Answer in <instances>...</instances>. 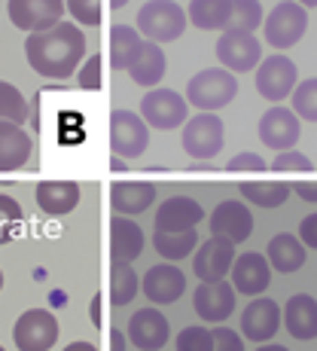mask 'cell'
I'll return each instance as SVG.
<instances>
[{"label":"cell","mask_w":317,"mask_h":351,"mask_svg":"<svg viewBox=\"0 0 317 351\" xmlns=\"http://www.w3.org/2000/svg\"><path fill=\"white\" fill-rule=\"evenodd\" d=\"M28 64L46 80H67L86 58V34L73 22H58L46 31H34L25 40Z\"/></svg>","instance_id":"obj_1"},{"label":"cell","mask_w":317,"mask_h":351,"mask_svg":"<svg viewBox=\"0 0 317 351\" xmlns=\"http://www.w3.org/2000/svg\"><path fill=\"white\" fill-rule=\"evenodd\" d=\"M238 95V80L235 73H229L226 67H207L199 71L186 86V104L199 107L201 113H214L220 107L232 104V98Z\"/></svg>","instance_id":"obj_2"},{"label":"cell","mask_w":317,"mask_h":351,"mask_svg":"<svg viewBox=\"0 0 317 351\" xmlns=\"http://www.w3.org/2000/svg\"><path fill=\"white\" fill-rule=\"evenodd\" d=\"M186 31V12L174 0H150L138 12V34L153 43H171Z\"/></svg>","instance_id":"obj_3"},{"label":"cell","mask_w":317,"mask_h":351,"mask_svg":"<svg viewBox=\"0 0 317 351\" xmlns=\"http://www.w3.org/2000/svg\"><path fill=\"white\" fill-rule=\"evenodd\" d=\"M140 119L150 128L171 132V128H180L190 119V104L174 89H150L140 98Z\"/></svg>","instance_id":"obj_4"},{"label":"cell","mask_w":317,"mask_h":351,"mask_svg":"<svg viewBox=\"0 0 317 351\" xmlns=\"http://www.w3.org/2000/svg\"><path fill=\"white\" fill-rule=\"evenodd\" d=\"M262 22H266V40L281 52L296 46L302 40V34L308 31V10L299 6L296 0H284Z\"/></svg>","instance_id":"obj_5"},{"label":"cell","mask_w":317,"mask_h":351,"mask_svg":"<svg viewBox=\"0 0 317 351\" xmlns=\"http://www.w3.org/2000/svg\"><path fill=\"white\" fill-rule=\"evenodd\" d=\"M150 144V128L131 110H113L110 113V153L119 159H138L144 156Z\"/></svg>","instance_id":"obj_6"},{"label":"cell","mask_w":317,"mask_h":351,"mask_svg":"<svg viewBox=\"0 0 317 351\" xmlns=\"http://www.w3.org/2000/svg\"><path fill=\"white\" fill-rule=\"evenodd\" d=\"M256 92L272 104H281L284 98L293 95L296 83H299V71L287 56H268L256 67Z\"/></svg>","instance_id":"obj_7"},{"label":"cell","mask_w":317,"mask_h":351,"mask_svg":"<svg viewBox=\"0 0 317 351\" xmlns=\"http://www.w3.org/2000/svg\"><path fill=\"white\" fill-rule=\"evenodd\" d=\"M183 153H190L199 162H211L223 150V119L214 113H199V117L183 123Z\"/></svg>","instance_id":"obj_8"},{"label":"cell","mask_w":317,"mask_h":351,"mask_svg":"<svg viewBox=\"0 0 317 351\" xmlns=\"http://www.w3.org/2000/svg\"><path fill=\"white\" fill-rule=\"evenodd\" d=\"M217 58L229 73H247L262 62V43L251 31H223L217 40Z\"/></svg>","instance_id":"obj_9"},{"label":"cell","mask_w":317,"mask_h":351,"mask_svg":"<svg viewBox=\"0 0 317 351\" xmlns=\"http://www.w3.org/2000/svg\"><path fill=\"white\" fill-rule=\"evenodd\" d=\"M18 351H49L58 339V321L46 308H28L12 327Z\"/></svg>","instance_id":"obj_10"},{"label":"cell","mask_w":317,"mask_h":351,"mask_svg":"<svg viewBox=\"0 0 317 351\" xmlns=\"http://www.w3.org/2000/svg\"><path fill=\"white\" fill-rule=\"evenodd\" d=\"M10 22L18 31H46L52 25L62 22L64 16V0H10Z\"/></svg>","instance_id":"obj_11"},{"label":"cell","mask_w":317,"mask_h":351,"mask_svg":"<svg viewBox=\"0 0 317 351\" xmlns=\"http://www.w3.org/2000/svg\"><path fill=\"white\" fill-rule=\"evenodd\" d=\"M195 315H199L205 324H223L232 318L235 312V287L229 285L226 278L223 281H201L195 287Z\"/></svg>","instance_id":"obj_12"},{"label":"cell","mask_w":317,"mask_h":351,"mask_svg":"<svg viewBox=\"0 0 317 351\" xmlns=\"http://www.w3.org/2000/svg\"><path fill=\"white\" fill-rule=\"evenodd\" d=\"M299 134H302L299 117H296L290 107L275 104L272 110L262 113V119H259V138H262V144H266L268 150H278V153L293 150V144L299 141Z\"/></svg>","instance_id":"obj_13"},{"label":"cell","mask_w":317,"mask_h":351,"mask_svg":"<svg viewBox=\"0 0 317 351\" xmlns=\"http://www.w3.org/2000/svg\"><path fill=\"white\" fill-rule=\"evenodd\" d=\"M168 336H171V324H168V318L159 312V308L147 306V308H138V312L131 315L125 339L140 351H159L168 342Z\"/></svg>","instance_id":"obj_14"},{"label":"cell","mask_w":317,"mask_h":351,"mask_svg":"<svg viewBox=\"0 0 317 351\" xmlns=\"http://www.w3.org/2000/svg\"><path fill=\"white\" fill-rule=\"evenodd\" d=\"M235 263V245L223 235H211L199 251H192V269L201 281H223Z\"/></svg>","instance_id":"obj_15"},{"label":"cell","mask_w":317,"mask_h":351,"mask_svg":"<svg viewBox=\"0 0 317 351\" xmlns=\"http://www.w3.org/2000/svg\"><path fill=\"white\" fill-rule=\"evenodd\" d=\"M211 232L229 239L232 245H241V241L251 239L253 232V214L244 202H220L211 211Z\"/></svg>","instance_id":"obj_16"},{"label":"cell","mask_w":317,"mask_h":351,"mask_svg":"<svg viewBox=\"0 0 317 351\" xmlns=\"http://www.w3.org/2000/svg\"><path fill=\"white\" fill-rule=\"evenodd\" d=\"M232 287L241 296H259L272 281V266L262 254H241L232 263Z\"/></svg>","instance_id":"obj_17"},{"label":"cell","mask_w":317,"mask_h":351,"mask_svg":"<svg viewBox=\"0 0 317 351\" xmlns=\"http://www.w3.org/2000/svg\"><path fill=\"white\" fill-rule=\"evenodd\" d=\"M144 293L150 302L156 306H168V302H177L186 290V275L180 272L174 263H159L150 272L144 275Z\"/></svg>","instance_id":"obj_18"},{"label":"cell","mask_w":317,"mask_h":351,"mask_svg":"<svg viewBox=\"0 0 317 351\" xmlns=\"http://www.w3.org/2000/svg\"><path fill=\"white\" fill-rule=\"evenodd\" d=\"M281 327V306L275 300H251V306L241 312V333L253 342H268Z\"/></svg>","instance_id":"obj_19"},{"label":"cell","mask_w":317,"mask_h":351,"mask_svg":"<svg viewBox=\"0 0 317 351\" xmlns=\"http://www.w3.org/2000/svg\"><path fill=\"white\" fill-rule=\"evenodd\" d=\"M205 217V208L199 205L190 195H171L159 205L156 211V229L162 232H180V229H192L201 223Z\"/></svg>","instance_id":"obj_20"},{"label":"cell","mask_w":317,"mask_h":351,"mask_svg":"<svg viewBox=\"0 0 317 351\" xmlns=\"http://www.w3.org/2000/svg\"><path fill=\"white\" fill-rule=\"evenodd\" d=\"M40 211L49 217H64L79 205V184L73 180H43L34 193Z\"/></svg>","instance_id":"obj_21"},{"label":"cell","mask_w":317,"mask_h":351,"mask_svg":"<svg viewBox=\"0 0 317 351\" xmlns=\"http://www.w3.org/2000/svg\"><path fill=\"white\" fill-rule=\"evenodd\" d=\"M144 254V232L134 220L116 217L110 220V260L113 263H134L138 256Z\"/></svg>","instance_id":"obj_22"},{"label":"cell","mask_w":317,"mask_h":351,"mask_svg":"<svg viewBox=\"0 0 317 351\" xmlns=\"http://www.w3.org/2000/svg\"><path fill=\"white\" fill-rule=\"evenodd\" d=\"M34 150L31 134L16 123H0V171H18Z\"/></svg>","instance_id":"obj_23"},{"label":"cell","mask_w":317,"mask_h":351,"mask_svg":"<svg viewBox=\"0 0 317 351\" xmlns=\"http://www.w3.org/2000/svg\"><path fill=\"white\" fill-rule=\"evenodd\" d=\"M156 202V186L147 184V180H123L110 190V205L116 214L123 217H134V214H144L147 208Z\"/></svg>","instance_id":"obj_24"},{"label":"cell","mask_w":317,"mask_h":351,"mask_svg":"<svg viewBox=\"0 0 317 351\" xmlns=\"http://www.w3.org/2000/svg\"><path fill=\"white\" fill-rule=\"evenodd\" d=\"M284 327L293 339H314L317 336V300L308 293H296L284 306Z\"/></svg>","instance_id":"obj_25"},{"label":"cell","mask_w":317,"mask_h":351,"mask_svg":"<svg viewBox=\"0 0 317 351\" xmlns=\"http://www.w3.org/2000/svg\"><path fill=\"white\" fill-rule=\"evenodd\" d=\"M305 245L299 241V235H290V232H281L268 241V266L281 275H290V272H299L305 266Z\"/></svg>","instance_id":"obj_26"},{"label":"cell","mask_w":317,"mask_h":351,"mask_svg":"<svg viewBox=\"0 0 317 351\" xmlns=\"http://www.w3.org/2000/svg\"><path fill=\"white\" fill-rule=\"evenodd\" d=\"M165 67H168V62H165V52H162V46L153 43V40H144L138 58L128 64V77H131L138 86H147V89H153V86H159V80L165 77Z\"/></svg>","instance_id":"obj_27"},{"label":"cell","mask_w":317,"mask_h":351,"mask_svg":"<svg viewBox=\"0 0 317 351\" xmlns=\"http://www.w3.org/2000/svg\"><path fill=\"white\" fill-rule=\"evenodd\" d=\"M144 37L131 25H113L110 28V67L113 71H128V64L138 58Z\"/></svg>","instance_id":"obj_28"},{"label":"cell","mask_w":317,"mask_h":351,"mask_svg":"<svg viewBox=\"0 0 317 351\" xmlns=\"http://www.w3.org/2000/svg\"><path fill=\"white\" fill-rule=\"evenodd\" d=\"M153 245H156L159 256H165L168 263H177V260L190 256L195 247H199V232H195V226L192 229H180V232H162V229H156Z\"/></svg>","instance_id":"obj_29"},{"label":"cell","mask_w":317,"mask_h":351,"mask_svg":"<svg viewBox=\"0 0 317 351\" xmlns=\"http://www.w3.org/2000/svg\"><path fill=\"white\" fill-rule=\"evenodd\" d=\"M186 22L201 31H223L229 22V0H192Z\"/></svg>","instance_id":"obj_30"},{"label":"cell","mask_w":317,"mask_h":351,"mask_svg":"<svg viewBox=\"0 0 317 351\" xmlns=\"http://www.w3.org/2000/svg\"><path fill=\"white\" fill-rule=\"evenodd\" d=\"M293 193L284 180H256V184H241V195L253 202L256 208H281L287 195Z\"/></svg>","instance_id":"obj_31"},{"label":"cell","mask_w":317,"mask_h":351,"mask_svg":"<svg viewBox=\"0 0 317 351\" xmlns=\"http://www.w3.org/2000/svg\"><path fill=\"white\" fill-rule=\"evenodd\" d=\"M138 290H140V281L131 263H113L110 266V302L113 306H128Z\"/></svg>","instance_id":"obj_32"},{"label":"cell","mask_w":317,"mask_h":351,"mask_svg":"<svg viewBox=\"0 0 317 351\" xmlns=\"http://www.w3.org/2000/svg\"><path fill=\"white\" fill-rule=\"evenodd\" d=\"M262 25L259 0H229V22L223 31H256Z\"/></svg>","instance_id":"obj_33"},{"label":"cell","mask_w":317,"mask_h":351,"mask_svg":"<svg viewBox=\"0 0 317 351\" xmlns=\"http://www.w3.org/2000/svg\"><path fill=\"white\" fill-rule=\"evenodd\" d=\"M28 117H31V107H28V101H25V95L12 83L0 80V123L22 125Z\"/></svg>","instance_id":"obj_34"},{"label":"cell","mask_w":317,"mask_h":351,"mask_svg":"<svg viewBox=\"0 0 317 351\" xmlns=\"http://www.w3.org/2000/svg\"><path fill=\"white\" fill-rule=\"evenodd\" d=\"M22 220H25L22 205L12 195L0 193V245H10L16 239L18 229H22Z\"/></svg>","instance_id":"obj_35"},{"label":"cell","mask_w":317,"mask_h":351,"mask_svg":"<svg viewBox=\"0 0 317 351\" xmlns=\"http://www.w3.org/2000/svg\"><path fill=\"white\" fill-rule=\"evenodd\" d=\"M293 113L299 119H308V123H317V77L302 80L293 89Z\"/></svg>","instance_id":"obj_36"},{"label":"cell","mask_w":317,"mask_h":351,"mask_svg":"<svg viewBox=\"0 0 317 351\" xmlns=\"http://www.w3.org/2000/svg\"><path fill=\"white\" fill-rule=\"evenodd\" d=\"M177 351H214L211 330L201 327V324L183 327L180 330V336H177Z\"/></svg>","instance_id":"obj_37"},{"label":"cell","mask_w":317,"mask_h":351,"mask_svg":"<svg viewBox=\"0 0 317 351\" xmlns=\"http://www.w3.org/2000/svg\"><path fill=\"white\" fill-rule=\"evenodd\" d=\"M64 10L73 16L77 25H101V0H64Z\"/></svg>","instance_id":"obj_38"},{"label":"cell","mask_w":317,"mask_h":351,"mask_svg":"<svg viewBox=\"0 0 317 351\" xmlns=\"http://www.w3.org/2000/svg\"><path fill=\"white\" fill-rule=\"evenodd\" d=\"M101 71H104V56H89L86 58V64L79 67L77 73V83L79 89H89V92H98L101 89Z\"/></svg>","instance_id":"obj_39"},{"label":"cell","mask_w":317,"mask_h":351,"mask_svg":"<svg viewBox=\"0 0 317 351\" xmlns=\"http://www.w3.org/2000/svg\"><path fill=\"white\" fill-rule=\"evenodd\" d=\"M272 168L275 171H312V159L299 150H284V153L275 156Z\"/></svg>","instance_id":"obj_40"},{"label":"cell","mask_w":317,"mask_h":351,"mask_svg":"<svg viewBox=\"0 0 317 351\" xmlns=\"http://www.w3.org/2000/svg\"><path fill=\"white\" fill-rule=\"evenodd\" d=\"M211 339H214V351H244V339L235 330L223 327V324L211 330Z\"/></svg>","instance_id":"obj_41"},{"label":"cell","mask_w":317,"mask_h":351,"mask_svg":"<svg viewBox=\"0 0 317 351\" xmlns=\"http://www.w3.org/2000/svg\"><path fill=\"white\" fill-rule=\"evenodd\" d=\"M229 171H266V159L259 153H238V156L229 159Z\"/></svg>","instance_id":"obj_42"},{"label":"cell","mask_w":317,"mask_h":351,"mask_svg":"<svg viewBox=\"0 0 317 351\" xmlns=\"http://www.w3.org/2000/svg\"><path fill=\"white\" fill-rule=\"evenodd\" d=\"M299 241L305 247H312V251H317V211L308 214V217L299 223Z\"/></svg>","instance_id":"obj_43"},{"label":"cell","mask_w":317,"mask_h":351,"mask_svg":"<svg viewBox=\"0 0 317 351\" xmlns=\"http://www.w3.org/2000/svg\"><path fill=\"white\" fill-rule=\"evenodd\" d=\"M290 190L299 195L302 202H317V184H312V180H302V184H293Z\"/></svg>","instance_id":"obj_44"},{"label":"cell","mask_w":317,"mask_h":351,"mask_svg":"<svg viewBox=\"0 0 317 351\" xmlns=\"http://www.w3.org/2000/svg\"><path fill=\"white\" fill-rule=\"evenodd\" d=\"M125 336L119 333V330H110V346H113V351H125Z\"/></svg>","instance_id":"obj_45"},{"label":"cell","mask_w":317,"mask_h":351,"mask_svg":"<svg viewBox=\"0 0 317 351\" xmlns=\"http://www.w3.org/2000/svg\"><path fill=\"white\" fill-rule=\"evenodd\" d=\"M101 300H104L101 293L92 300V321H95V327H101Z\"/></svg>","instance_id":"obj_46"},{"label":"cell","mask_w":317,"mask_h":351,"mask_svg":"<svg viewBox=\"0 0 317 351\" xmlns=\"http://www.w3.org/2000/svg\"><path fill=\"white\" fill-rule=\"evenodd\" d=\"M64 351H98V348L92 346V342H71Z\"/></svg>","instance_id":"obj_47"},{"label":"cell","mask_w":317,"mask_h":351,"mask_svg":"<svg viewBox=\"0 0 317 351\" xmlns=\"http://www.w3.org/2000/svg\"><path fill=\"white\" fill-rule=\"evenodd\" d=\"M110 168H113V171H123V168H125V159H119V156H110Z\"/></svg>","instance_id":"obj_48"},{"label":"cell","mask_w":317,"mask_h":351,"mask_svg":"<svg viewBox=\"0 0 317 351\" xmlns=\"http://www.w3.org/2000/svg\"><path fill=\"white\" fill-rule=\"evenodd\" d=\"M256 351H290V348H284V346H272V342H266V346L256 348Z\"/></svg>","instance_id":"obj_49"},{"label":"cell","mask_w":317,"mask_h":351,"mask_svg":"<svg viewBox=\"0 0 317 351\" xmlns=\"http://www.w3.org/2000/svg\"><path fill=\"white\" fill-rule=\"evenodd\" d=\"M125 3H128V0H110V10H123Z\"/></svg>","instance_id":"obj_50"},{"label":"cell","mask_w":317,"mask_h":351,"mask_svg":"<svg viewBox=\"0 0 317 351\" xmlns=\"http://www.w3.org/2000/svg\"><path fill=\"white\" fill-rule=\"evenodd\" d=\"M299 6H305V10H312V6H317V0H296Z\"/></svg>","instance_id":"obj_51"},{"label":"cell","mask_w":317,"mask_h":351,"mask_svg":"<svg viewBox=\"0 0 317 351\" xmlns=\"http://www.w3.org/2000/svg\"><path fill=\"white\" fill-rule=\"evenodd\" d=\"M52 302H55V306H64V293H52Z\"/></svg>","instance_id":"obj_52"},{"label":"cell","mask_w":317,"mask_h":351,"mask_svg":"<svg viewBox=\"0 0 317 351\" xmlns=\"http://www.w3.org/2000/svg\"><path fill=\"white\" fill-rule=\"evenodd\" d=\"M0 287H3V272H0Z\"/></svg>","instance_id":"obj_53"},{"label":"cell","mask_w":317,"mask_h":351,"mask_svg":"<svg viewBox=\"0 0 317 351\" xmlns=\"http://www.w3.org/2000/svg\"><path fill=\"white\" fill-rule=\"evenodd\" d=\"M0 351H6V348H3V346H0Z\"/></svg>","instance_id":"obj_54"}]
</instances>
